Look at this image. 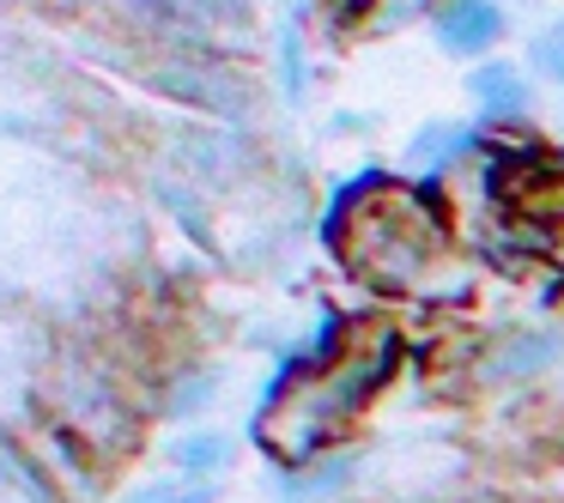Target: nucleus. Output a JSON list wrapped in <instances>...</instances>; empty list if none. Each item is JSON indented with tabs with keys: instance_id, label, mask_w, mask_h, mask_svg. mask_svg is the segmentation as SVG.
<instances>
[{
	"instance_id": "nucleus-1",
	"label": "nucleus",
	"mask_w": 564,
	"mask_h": 503,
	"mask_svg": "<svg viewBox=\"0 0 564 503\" xmlns=\"http://www.w3.org/2000/svg\"><path fill=\"white\" fill-rule=\"evenodd\" d=\"M443 249V225L406 188H365L340 219V255L370 285H413Z\"/></svg>"
},
{
	"instance_id": "nucleus-2",
	"label": "nucleus",
	"mask_w": 564,
	"mask_h": 503,
	"mask_svg": "<svg viewBox=\"0 0 564 503\" xmlns=\"http://www.w3.org/2000/svg\"><path fill=\"white\" fill-rule=\"evenodd\" d=\"M389 358H394V340L377 328V333L365 340V352H346L340 364L328 370V376H310L297 394H285V401L273 406V418H268L273 449H285V455L316 449V442L328 437V430L340 425V418L352 413V406H358V401H365V394L382 382Z\"/></svg>"
},
{
	"instance_id": "nucleus-3",
	"label": "nucleus",
	"mask_w": 564,
	"mask_h": 503,
	"mask_svg": "<svg viewBox=\"0 0 564 503\" xmlns=\"http://www.w3.org/2000/svg\"><path fill=\"white\" fill-rule=\"evenodd\" d=\"M437 31H443V50L474 55V50H486V43L503 31V13H498V7H486V0H449L443 19H437Z\"/></svg>"
},
{
	"instance_id": "nucleus-4",
	"label": "nucleus",
	"mask_w": 564,
	"mask_h": 503,
	"mask_svg": "<svg viewBox=\"0 0 564 503\" xmlns=\"http://www.w3.org/2000/svg\"><path fill=\"white\" fill-rule=\"evenodd\" d=\"M474 98L486 103L491 116H516L528 103L522 98V79H516L510 67H479V74H474Z\"/></svg>"
},
{
	"instance_id": "nucleus-5",
	"label": "nucleus",
	"mask_w": 564,
	"mask_h": 503,
	"mask_svg": "<svg viewBox=\"0 0 564 503\" xmlns=\"http://www.w3.org/2000/svg\"><path fill=\"white\" fill-rule=\"evenodd\" d=\"M462 152V128H425V140H413V158L419 164H437Z\"/></svg>"
},
{
	"instance_id": "nucleus-6",
	"label": "nucleus",
	"mask_w": 564,
	"mask_h": 503,
	"mask_svg": "<svg viewBox=\"0 0 564 503\" xmlns=\"http://www.w3.org/2000/svg\"><path fill=\"white\" fill-rule=\"evenodd\" d=\"M534 62L546 67L552 79H564V19H558V25H552L540 43H534Z\"/></svg>"
}]
</instances>
